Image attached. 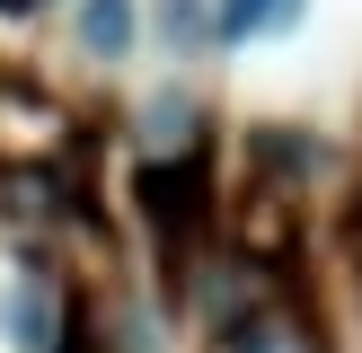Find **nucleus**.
I'll use <instances>...</instances> for the list:
<instances>
[{
  "label": "nucleus",
  "mask_w": 362,
  "mask_h": 353,
  "mask_svg": "<svg viewBox=\"0 0 362 353\" xmlns=\"http://www.w3.org/2000/svg\"><path fill=\"white\" fill-rule=\"evenodd\" d=\"M310 0H221V44H247V35H283L300 27Z\"/></svg>",
  "instance_id": "20e7f679"
},
{
  "label": "nucleus",
  "mask_w": 362,
  "mask_h": 353,
  "mask_svg": "<svg viewBox=\"0 0 362 353\" xmlns=\"http://www.w3.org/2000/svg\"><path fill=\"white\" fill-rule=\"evenodd\" d=\"M0 327H9V345H18V353H53V345H62V309H53L45 282H18L9 309H0Z\"/></svg>",
  "instance_id": "f257e3e1"
},
{
  "label": "nucleus",
  "mask_w": 362,
  "mask_h": 353,
  "mask_svg": "<svg viewBox=\"0 0 362 353\" xmlns=\"http://www.w3.org/2000/svg\"><path fill=\"white\" fill-rule=\"evenodd\" d=\"M159 35H168V53L221 44V0H159Z\"/></svg>",
  "instance_id": "7ed1b4c3"
},
{
  "label": "nucleus",
  "mask_w": 362,
  "mask_h": 353,
  "mask_svg": "<svg viewBox=\"0 0 362 353\" xmlns=\"http://www.w3.org/2000/svg\"><path fill=\"white\" fill-rule=\"evenodd\" d=\"M27 9H45V0H0V18H27Z\"/></svg>",
  "instance_id": "423d86ee"
},
{
  "label": "nucleus",
  "mask_w": 362,
  "mask_h": 353,
  "mask_svg": "<svg viewBox=\"0 0 362 353\" xmlns=\"http://www.w3.org/2000/svg\"><path fill=\"white\" fill-rule=\"evenodd\" d=\"M141 35V9L133 0H80V53H98V62H124Z\"/></svg>",
  "instance_id": "f03ea898"
},
{
  "label": "nucleus",
  "mask_w": 362,
  "mask_h": 353,
  "mask_svg": "<svg viewBox=\"0 0 362 353\" xmlns=\"http://www.w3.org/2000/svg\"><path fill=\"white\" fill-rule=\"evenodd\" d=\"M186 124H194L186 97H151V141H159V150H168V141H186Z\"/></svg>",
  "instance_id": "39448f33"
}]
</instances>
